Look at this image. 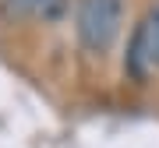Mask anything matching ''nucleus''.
I'll use <instances>...</instances> for the list:
<instances>
[{
	"mask_svg": "<svg viewBox=\"0 0 159 148\" xmlns=\"http://www.w3.org/2000/svg\"><path fill=\"white\" fill-rule=\"evenodd\" d=\"M120 25H124V0H78L74 32L85 53L92 57L110 53V46L120 35Z\"/></svg>",
	"mask_w": 159,
	"mask_h": 148,
	"instance_id": "obj_1",
	"label": "nucleus"
},
{
	"mask_svg": "<svg viewBox=\"0 0 159 148\" xmlns=\"http://www.w3.org/2000/svg\"><path fill=\"white\" fill-rule=\"evenodd\" d=\"M124 71L131 81H148V74L159 71V0L134 25V35H131L127 57H124Z\"/></svg>",
	"mask_w": 159,
	"mask_h": 148,
	"instance_id": "obj_2",
	"label": "nucleus"
},
{
	"mask_svg": "<svg viewBox=\"0 0 159 148\" xmlns=\"http://www.w3.org/2000/svg\"><path fill=\"white\" fill-rule=\"evenodd\" d=\"M18 11L39 18V21H60L67 11V0H18Z\"/></svg>",
	"mask_w": 159,
	"mask_h": 148,
	"instance_id": "obj_3",
	"label": "nucleus"
}]
</instances>
